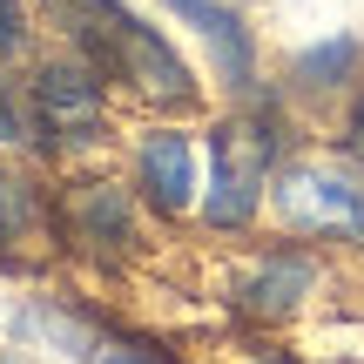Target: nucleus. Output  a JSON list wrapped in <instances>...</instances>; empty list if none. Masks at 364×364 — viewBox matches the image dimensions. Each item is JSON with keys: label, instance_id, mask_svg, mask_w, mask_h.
<instances>
[{"label": "nucleus", "instance_id": "obj_1", "mask_svg": "<svg viewBox=\"0 0 364 364\" xmlns=\"http://www.w3.org/2000/svg\"><path fill=\"white\" fill-rule=\"evenodd\" d=\"M277 216L304 236H364V182L351 169H324V162H297L277 176Z\"/></svg>", "mask_w": 364, "mask_h": 364}, {"label": "nucleus", "instance_id": "obj_7", "mask_svg": "<svg viewBox=\"0 0 364 364\" xmlns=\"http://www.w3.org/2000/svg\"><path fill=\"white\" fill-rule=\"evenodd\" d=\"M142 182L156 196V209H189L196 203V162L182 135H149L142 142Z\"/></svg>", "mask_w": 364, "mask_h": 364}, {"label": "nucleus", "instance_id": "obj_15", "mask_svg": "<svg viewBox=\"0 0 364 364\" xmlns=\"http://www.w3.org/2000/svg\"><path fill=\"white\" fill-rule=\"evenodd\" d=\"M7 203H14V182H0V236H7Z\"/></svg>", "mask_w": 364, "mask_h": 364}, {"label": "nucleus", "instance_id": "obj_3", "mask_svg": "<svg viewBox=\"0 0 364 364\" xmlns=\"http://www.w3.org/2000/svg\"><path fill=\"white\" fill-rule=\"evenodd\" d=\"M34 108L41 122H48V135H88L95 122H102V68H75V61H54L34 75Z\"/></svg>", "mask_w": 364, "mask_h": 364}, {"label": "nucleus", "instance_id": "obj_8", "mask_svg": "<svg viewBox=\"0 0 364 364\" xmlns=\"http://www.w3.org/2000/svg\"><path fill=\"white\" fill-rule=\"evenodd\" d=\"M311 263L304 257H270L257 277L243 284V311H257V317H284V311H297V297H311Z\"/></svg>", "mask_w": 364, "mask_h": 364}, {"label": "nucleus", "instance_id": "obj_4", "mask_svg": "<svg viewBox=\"0 0 364 364\" xmlns=\"http://www.w3.org/2000/svg\"><path fill=\"white\" fill-rule=\"evenodd\" d=\"M48 21L61 27L95 68H108V75L122 68V48H129V34H135V14L122 7V0H48Z\"/></svg>", "mask_w": 364, "mask_h": 364}, {"label": "nucleus", "instance_id": "obj_12", "mask_svg": "<svg viewBox=\"0 0 364 364\" xmlns=\"http://www.w3.org/2000/svg\"><path fill=\"white\" fill-rule=\"evenodd\" d=\"M27 41V14H21V0H0V54H14Z\"/></svg>", "mask_w": 364, "mask_h": 364}, {"label": "nucleus", "instance_id": "obj_5", "mask_svg": "<svg viewBox=\"0 0 364 364\" xmlns=\"http://www.w3.org/2000/svg\"><path fill=\"white\" fill-rule=\"evenodd\" d=\"M115 75L135 81L142 95H162V102H189V95H196L182 54L156 34V27H142V21H135V34H129V48H122V68H115Z\"/></svg>", "mask_w": 364, "mask_h": 364}, {"label": "nucleus", "instance_id": "obj_14", "mask_svg": "<svg viewBox=\"0 0 364 364\" xmlns=\"http://www.w3.org/2000/svg\"><path fill=\"white\" fill-rule=\"evenodd\" d=\"M351 156H364V102L351 108Z\"/></svg>", "mask_w": 364, "mask_h": 364}, {"label": "nucleus", "instance_id": "obj_6", "mask_svg": "<svg viewBox=\"0 0 364 364\" xmlns=\"http://www.w3.org/2000/svg\"><path fill=\"white\" fill-rule=\"evenodd\" d=\"M169 7L182 14V21H196V27H203L209 54H216V68H223V81H230V88H250L257 61H250V34H243V21H236L223 0H169Z\"/></svg>", "mask_w": 364, "mask_h": 364}, {"label": "nucleus", "instance_id": "obj_9", "mask_svg": "<svg viewBox=\"0 0 364 364\" xmlns=\"http://www.w3.org/2000/svg\"><path fill=\"white\" fill-rule=\"evenodd\" d=\"M358 61H364V48H358L351 34L317 41V48H304V54H297V81H304V88H338V81H351V75H358Z\"/></svg>", "mask_w": 364, "mask_h": 364}, {"label": "nucleus", "instance_id": "obj_13", "mask_svg": "<svg viewBox=\"0 0 364 364\" xmlns=\"http://www.w3.org/2000/svg\"><path fill=\"white\" fill-rule=\"evenodd\" d=\"M0 142H21V108H14L7 88H0Z\"/></svg>", "mask_w": 364, "mask_h": 364}, {"label": "nucleus", "instance_id": "obj_10", "mask_svg": "<svg viewBox=\"0 0 364 364\" xmlns=\"http://www.w3.org/2000/svg\"><path fill=\"white\" fill-rule=\"evenodd\" d=\"M21 331H34V338H54L68 358H108L102 344H95V331L88 324H75V317H61V311H48V304H34V311L21 317Z\"/></svg>", "mask_w": 364, "mask_h": 364}, {"label": "nucleus", "instance_id": "obj_2", "mask_svg": "<svg viewBox=\"0 0 364 364\" xmlns=\"http://www.w3.org/2000/svg\"><path fill=\"white\" fill-rule=\"evenodd\" d=\"M270 156H277V135L263 129V122H230V129H216V142H209V203H203L209 223H223V230L250 223V209L263 203Z\"/></svg>", "mask_w": 364, "mask_h": 364}, {"label": "nucleus", "instance_id": "obj_11", "mask_svg": "<svg viewBox=\"0 0 364 364\" xmlns=\"http://www.w3.org/2000/svg\"><path fill=\"white\" fill-rule=\"evenodd\" d=\"M75 216H81V230H88V236H102V230H108L115 243L129 236V209H122V196H115V189H81Z\"/></svg>", "mask_w": 364, "mask_h": 364}]
</instances>
